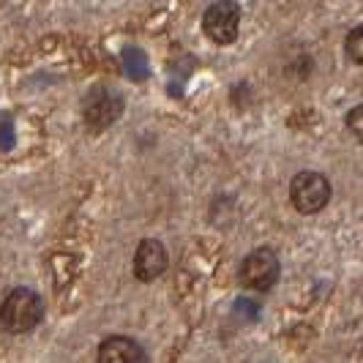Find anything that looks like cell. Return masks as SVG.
<instances>
[{
  "instance_id": "3957f363",
  "label": "cell",
  "mask_w": 363,
  "mask_h": 363,
  "mask_svg": "<svg viewBox=\"0 0 363 363\" xmlns=\"http://www.w3.org/2000/svg\"><path fill=\"white\" fill-rule=\"evenodd\" d=\"M123 115V99L121 93L112 91V88H93L85 101H82V118H85V126L91 131H104L109 128L118 118Z\"/></svg>"
},
{
  "instance_id": "52a82bcc",
  "label": "cell",
  "mask_w": 363,
  "mask_h": 363,
  "mask_svg": "<svg viewBox=\"0 0 363 363\" xmlns=\"http://www.w3.org/2000/svg\"><path fill=\"white\" fill-rule=\"evenodd\" d=\"M99 363H145V350L128 336H109L99 347Z\"/></svg>"
},
{
  "instance_id": "7a4b0ae2",
  "label": "cell",
  "mask_w": 363,
  "mask_h": 363,
  "mask_svg": "<svg viewBox=\"0 0 363 363\" xmlns=\"http://www.w3.org/2000/svg\"><path fill=\"white\" fill-rule=\"evenodd\" d=\"M290 200L301 213H320L330 200V183L323 172L303 169L290 183Z\"/></svg>"
},
{
  "instance_id": "5b68a950",
  "label": "cell",
  "mask_w": 363,
  "mask_h": 363,
  "mask_svg": "<svg viewBox=\"0 0 363 363\" xmlns=\"http://www.w3.org/2000/svg\"><path fill=\"white\" fill-rule=\"evenodd\" d=\"M238 276H240V284L249 290H271L279 281V257L273 255L271 249H257L243 257Z\"/></svg>"
},
{
  "instance_id": "9c48e42d",
  "label": "cell",
  "mask_w": 363,
  "mask_h": 363,
  "mask_svg": "<svg viewBox=\"0 0 363 363\" xmlns=\"http://www.w3.org/2000/svg\"><path fill=\"white\" fill-rule=\"evenodd\" d=\"M347 55H350V60H355L358 66H363V25L358 28H352L350 33H347Z\"/></svg>"
},
{
  "instance_id": "277c9868",
  "label": "cell",
  "mask_w": 363,
  "mask_h": 363,
  "mask_svg": "<svg viewBox=\"0 0 363 363\" xmlns=\"http://www.w3.org/2000/svg\"><path fill=\"white\" fill-rule=\"evenodd\" d=\"M202 28L211 41H216L221 47L233 44L238 38V28H240V6L233 0H221L208 6V11L202 14Z\"/></svg>"
},
{
  "instance_id": "6da1fadb",
  "label": "cell",
  "mask_w": 363,
  "mask_h": 363,
  "mask_svg": "<svg viewBox=\"0 0 363 363\" xmlns=\"http://www.w3.org/2000/svg\"><path fill=\"white\" fill-rule=\"evenodd\" d=\"M0 320L9 333H28L44 320V301L28 287H17L6 295L0 306Z\"/></svg>"
},
{
  "instance_id": "30bf717a",
  "label": "cell",
  "mask_w": 363,
  "mask_h": 363,
  "mask_svg": "<svg viewBox=\"0 0 363 363\" xmlns=\"http://www.w3.org/2000/svg\"><path fill=\"white\" fill-rule=\"evenodd\" d=\"M345 123H347V128H350V134H352L358 143H363V104L350 109V115H347Z\"/></svg>"
},
{
  "instance_id": "ba28073f",
  "label": "cell",
  "mask_w": 363,
  "mask_h": 363,
  "mask_svg": "<svg viewBox=\"0 0 363 363\" xmlns=\"http://www.w3.org/2000/svg\"><path fill=\"white\" fill-rule=\"evenodd\" d=\"M123 63H126V77H131V79H145L147 77V57L143 55V50H137V47L126 50Z\"/></svg>"
},
{
  "instance_id": "8992f818",
  "label": "cell",
  "mask_w": 363,
  "mask_h": 363,
  "mask_svg": "<svg viewBox=\"0 0 363 363\" xmlns=\"http://www.w3.org/2000/svg\"><path fill=\"white\" fill-rule=\"evenodd\" d=\"M164 271H167V252H164L162 240H156V238L140 240L137 255H134V276L140 281H153Z\"/></svg>"
}]
</instances>
